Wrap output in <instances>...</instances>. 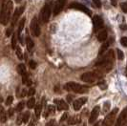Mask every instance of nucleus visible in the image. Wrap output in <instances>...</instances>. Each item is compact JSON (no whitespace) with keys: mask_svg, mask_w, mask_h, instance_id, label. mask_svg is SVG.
<instances>
[{"mask_svg":"<svg viewBox=\"0 0 127 126\" xmlns=\"http://www.w3.org/2000/svg\"><path fill=\"white\" fill-rule=\"evenodd\" d=\"M13 2L11 0H7L5 1L0 10V23L2 25H7L9 20H10V16L12 14V11H13Z\"/></svg>","mask_w":127,"mask_h":126,"instance_id":"f257e3e1","label":"nucleus"},{"mask_svg":"<svg viewBox=\"0 0 127 126\" xmlns=\"http://www.w3.org/2000/svg\"><path fill=\"white\" fill-rule=\"evenodd\" d=\"M65 89H67L68 91H72V92L77 93V94H84V93H87L88 90H89L88 87L80 85V84L76 83V82H68V83L65 85Z\"/></svg>","mask_w":127,"mask_h":126,"instance_id":"f03ea898","label":"nucleus"},{"mask_svg":"<svg viewBox=\"0 0 127 126\" xmlns=\"http://www.w3.org/2000/svg\"><path fill=\"white\" fill-rule=\"evenodd\" d=\"M117 113H118V108H115L114 110L109 113L106 117L104 120L102 121V126H113L115 122V119H116V116H117Z\"/></svg>","mask_w":127,"mask_h":126,"instance_id":"7ed1b4c3","label":"nucleus"},{"mask_svg":"<svg viewBox=\"0 0 127 126\" xmlns=\"http://www.w3.org/2000/svg\"><path fill=\"white\" fill-rule=\"evenodd\" d=\"M50 16H51V6L49 4H46L40 12V17H41L42 22L47 23L50 19Z\"/></svg>","mask_w":127,"mask_h":126,"instance_id":"20e7f679","label":"nucleus"},{"mask_svg":"<svg viewBox=\"0 0 127 126\" xmlns=\"http://www.w3.org/2000/svg\"><path fill=\"white\" fill-rule=\"evenodd\" d=\"M31 32L34 36H39L40 35V27H39L36 17H33L32 22H31Z\"/></svg>","mask_w":127,"mask_h":126,"instance_id":"39448f33","label":"nucleus"},{"mask_svg":"<svg viewBox=\"0 0 127 126\" xmlns=\"http://www.w3.org/2000/svg\"><path fill=\"white\" fill-rule=\"evenodd\" d=\"M126 121H127V107L124 108V109L121 111V113L120 114L118 120L116 121L115 126H122Z\"/></svg>","mask_w":127,"mask_h":126,"instance_id":"423d86ee","label":"nucleus"},{"mask_svg":"<svg viewBox=\"0 0 127 126\" xmlns=\"http://www.w3.org/2000/svg\"><path fill=\"white\" fill-rule=\"evenodd\" d=\"M65 4H66V0H57L54 5V14L57 15L63 10Z\"/></svg>","mask_w":127,"mask_h":126,"instance_id":"0eeeda50","label":"nucleus"},{"mask_svg":"<svg viewBox=\"0 0 127 126\" xmlns=\"http://www.w3.org/2000/svg\"><path fill=\"white\" fill-rule=\"evenodd\" d=\"M70 8L76 9V10H78V11H81L83 13H87L88 15H91V14H92L91 10H89L87 7H85L84 5H82V4H79V3H72L70 5Z\"/></svg>","mask_w":127,"mask_h":126,"instance_id":"6e6552de","label":"nucleus"},{"mask_svg":"<svg viewBox=\"0 0 127 126\" xmlns=\"http://www.w3.org/2000/svg\"><path fill=\"white\" fill-rule=\"evenodd\" d=\"M95 79H96V77L93 72L85 73L81 76V80L84 82H87V83H92V82L95 81Z\"/></svg>","mask_w":127,"mask_h":126,"instance_id":"1a4fd4ad","label":"nucleus"},{"mask_svg":"<svg viewBox=\"0 0 127 126\" xmlns=\"http://www.w3.org/2000/svg\"><path fill=\"white\" fill-rule=\"evenodd\" d=\"M24 10H25V6H21L17 8L16 10H15V12L13 14V19H12V26H14V24L16 23V21H17V19L19 18V16L23 13L24 12Z\"/></svg>","mask_w":127,"mask_h":126,"instance_id":"9d476101","label":"nucleus"},{"mask_svg":"<svg viewBox=\"0 0 127 126\" xmlns=\"http://www.w3.org/2000/svg\"><path fill=\"white\" fill-rule=\"evenodd\" d=\"M99 111H100L99 106H95V107L92 110L91 115H90V118H89V123H94L95 120H96L98 115H99Z\"/></svg>","mask_w":127,"mask_h":126,"instance_id":"9b49d317","label":"nucleus"},{"mask_svg":"<svg viewBox=\"0 0 127 126\" xmlns=\"http://www.w3.org/2000/svg\"><path fill=\"white\" fill-rule=\"evenodd\" d=\"M93 24H94V28H95V31L97 30H100L103 26V20L101 19L100 16L98 15H95L93 17Z\"/></svg>","mask_w":127,"mask_h":126,"instance_id":"f8f14e48","label":"nucleus"},{"mask_svg":"<svg viewBox=\"0 0 127 126\" xmlns=\"http://www.w3.org/2000/svg\"><path fill=\"white\" fill-rule=\"evenodd\" d=\"M86 101H87V97H80V98H78V99H76V100L74 101V109L76 110V111H78V110H80V108L82 106L84 103H86Z\"/></svg>","mask_w":127,"mask_h":126,"instance_id":"ddd939ff","label":"nucleus"},{"mask_svg":"<svg viewBox=\"0 0 127 126\" xmlns=\"http://www.w3.org/2000/svg\"><path fill=\"white\" fill-rule=\"evenodd\" d=\"M55 103L57 104V110H59V111L68 110V109H69L68 104H67L64 100H62V99H55Z\"/></svg>","mask_w":127,"mask_h":126,"instance_id":"4468645a","label":"nucleus"},{"mask_svg":"<svg viewBox=\"0 0 127 126\" xmlns=\"http://www.w3.org/2000/svg\"><path fill=\"white\" fill-rule=\"evenodd\" d=\"M97 39H98V41H100V42L105 41V40L107 39V31H106V30H102V31L98 33Z\"/></svg>","mask_w":127,"mask_h":126,"instance_id":"2eb2a0df","label":"nucleus"},{"mask_svg":"<svg viewBox=\"0 0 127 126\" xmlns=\"http://www.w3.org/2000/svg\"><path fill=\"white\" fill-rule=\"evenodd\" d=\"M78 122H80V118L79 117H72L70 118L69 120H68V123L71 124V125H74V124H76V123H78Z\"/></svg>","mask_w":127,"mask_h":126,"instance_id":"dca6fc26","label":"nucleus"},{"mask_svg":"<svg viewBox=\"0 0 127 126\" xmlns=\"http://www.w3.org/2000/svg\"><path fill=\"white\" fill-rule=\"evenodd\" d=\"M26 45H27V49H28V51H32V48H33V46H34L33 41H32L30 37L26 38Z\"/></svg>","mask_w":127,"mask_h":126,"instance_id":"f3484780","label":"nucleus"},{"mask_svg":"<svg viewBox=\"0 0 127 126\" xmlns=\"http://www.w3.org/2000/svg\"><path fill=\"white\" fill-rule=\"evenodd\" d=\"M22 81H23L24 84L28 85V86H30V85L32 84V80L29 78V76H28V75H27V73L24 74V75H22Z\"/></svg>","mask_w":127,"mask_h":126,"instance_id":"a211bd4d","label":"nucleus"},{"mask_svg":"<svg viewBox=\"0 0 127 126\" xmlns=\"http://www.w3.org/2000/svg\"><path fill=\"white\" fill-rule=\"evenodd\" d=\"M55 112H56V107H55V106H53V105H48L47 110H46V112H45L44 117L46 118L49 114H54Z\"/></svg>","mask_w":127,"mask_h":126,"instance_id":"6ab92c4d","label":"nucleus"},{"mask_svg":"<svg viewBox=\"0 0 127 126\" xmlns=\"http://www.w3.org/2000/svg\"><path fill=\"white\" fill-rule=\"evenodd\" d=\"M0 120L2 123H5L7 121V114L3 108L1 109V113H0Z\"/></svg>","mask_w":127,"mask_h":126,"instance_id":"aec40b11","label":"nucleus"},{"mask_svg":"<svg viewBox=\"0 0 127 126\" xmlns=\"http://www.w3.org/2000/svg\"><path fill=\"white\" fill-rule=\"evenodd\" d=\"M24 24H25V18H22L19 22L18 25V35L20 36L21 34V32L23 31V28H24Z\"/></svg>","mask_w":127,"mask_h":126,"instance_id":"412c9836","label":"nucleus"},{"mask_svg":"<svg viewBox=\"0 0 127 126\" xmlns=\"http://www.w3.org/2000/svg\"><path fill=\"white\" fill-rule=\"evenodd\" d=\"M17 71L20 75H24L26 74V66L24 64H19L17 67Z\"/></svg>","mask_w":127,"mask_h":126,"instance_id":"4be33fe9","label":"nucleus"},{"mask_svg":"<svg viewBox=\"0 0 127 126\" xmlns=\"http://www.w3.org/2000/svg\"><path fill=\"white\" fill-rule=\"evenodd\" d=\"M42 112V104H37L36 106H35V117L38 118V117H40V114Z\"/></svg>","mask_w":127,"mask_h":126,"instance_id":"5701e85b","label":"nucleus"},{"mask_svg":"<svg viewBox=\"0 0 127 126\" xmlns=\"http://www.w3.org/2000/svg\"><path fill=\"white\" fill-rule=\"evenodd\" d=\"M34 105H35V98H34L33 96H32V97L29 99V101H28L27 106H28V108L32 109V107H34Z\"/></svg>","mask_w":127,"mask_h":126,"instance_id":"b1692460","label":"nucleus"},{"mask_svg":"<svg viewBox=\"0 0 127 126\" xmlns=\"http://www.w3.org/2000/svg\"><path fill=\"white\" fill-rule=\"evenodd\" d=\"M109 44H110V41H108V42H106V43H104V44L102 45L101 48H100V50H99V56L103 55V53L107 50V48L109 47Z\"/></svg>","mask_w":127,"mask_h":126,"instance_id":"393cba45","label":"nucleus"},{"mask_svg":"<svg viewBox=\"0 0 127 126\" xmlns=\"http://www.w3.org/2000/svg\"><path fill=\"white\" fill-rule=\"evenodd\" d=\"M15 52H16L15 54H16V56H17V57H18L19 59H23V54H22V51H21L19 46H16Z\"/></svg>","mask_w":127,"mask_h":126,"instance_id":"a878e982","label":"nucleus"},{"mask_svg":"<svg viewBox=\"0 0 127 126\" xmlns=\"http://www.w3.org/2000/svg\"><path fill=\"white\" fill-rule=\"evenodd\" d=\"M24 105H25L24 101H20L18 104H17V106H16V108H15V110H16L17 112L22 111V110H23V108H24Z\"/></svg>","mask_w":127,"mask_h":126,"instance_id":"bb28decb","label":"nucleus"},{"mask_svg":"<svg viewBox=\"0 0 127 126\" xmlns=\"http://www.w3.org/2000/svg\"><path fill=\"white\" fill-rule=\"evenodd\" d=\"M117 53H118V58H119V60H122L123 58H124V55H123V52L120 49H118L117 50Z\"/></svg>","mask_w":127,"mask_h":126,"instance_id":"cd10ccee","label":"nucleus"},{"mask_svg":"<svg viewBox=\"0 0 127 126\" xmlns=\"http://www.w3.org/2000/svg\"><path fill=\"white\" fill-rule=\"evenodd\" d=\"M29 119H30V112H25V114L23 115V122L27 123Z\"/></svg>","mask_w":127,"mask_h":126,"instance_id":"c85d7f7f","label":"nucleus"},{"mask_svg":"<svg viewBox=\"0 0 127 126\" xmlns=\"http://www.w3.org/2000/svg\"><path fill=\"white\" fill-rule=\"evenodd\" d=\"M97 85H98V87L100 89H102V90L107 88V84H106V82L104 81V80H103V81H99L97 83Z\"/></svg>","mask_w":127,"mask_h":126,"instance_id":"c756f323","label":"nucleus"},{"mask_svg":"<svg viewBox=\"0 0 127 126\" xmlns=\"http://www.w3.org/2000/svg\"><path fill=\"white\" fill-rule=\"evenodd\" d=\"M16 36H15V34H13V39H12V47H13V49H15L16 48Z\"/></svg>","mask_w":127,"mask_h":126,"instance_id":"7c9ffc66","label":"nucleus"},{"mask_svg":"<svg viewBox=\"0 0 127 126\" xmlns=\"http://www.w3.org/2000/svg\"><path fill=\"white\" fill-rule=\"evenodd\" d=\"M121 44L122 45L123 47H127V37H126V36H123V37H121Z\"/></svg>","mask_w":127,"mask_h":126,"instance_id":"2f4dec72","label":"nucleus"},{"mask_svg":"<svg viewBox=\"0 0 127 126\" xmlns=\"http://www.w3.org/2000/svg\"><path fill=\"white\" fill-rule=\"evenodd\" d=\"M94 5H95L96 8H100L101 7V0H92Z\"/></svg>","mask_w":127,"mask_h":126,"instance_id":"473e14b6","label":"nucleus"},{"mask_svg":"<svg viewBox=\"0 0 127 126\" xmlns=\"http://www.w3.org/2000/svg\"><path fill=\"white\" fill-rule=\"evenodd\" d=\"M22 122H23V115H19L17 117V120H16V124L20 125Z\"/></svg>","mask_w":127,"mask_h":126,"instance_id":"72a5a7b5","label":"nucleus"},{"mask_svg":"<svg viewBox=\"0 0 127 126\" xmlns=\"http://www.w3.org/2000/svg\"><path fill=\"white\" fill-rule=\"evenodd\" d=\"M109 108H110V102L107 101V102H105L104 103V109H103V113H106V112H108Z\"/></svg>","mask_w":127,"mask_h":126,"instance_id":"f704fd0d","label":"nucleus"},{"mask_svg":"<svg viewBox=\"0 0 127 126\" xmlns=\"http://www.w3.org/2000/svg\"><path fill=\"white\" fill-rule=\"evenodd\" d=\"M29 65H30V68H32V69H35L36 67H37V64L35 61H33V60H31L30 62H29Z\"/></svg>","mask_w":127,"mask_h":126,"instance_id":"c9c22d12","label":"nucleus"},{"mask_svg":"<svg viewBox=\"0 0 127 126\" xmlns=\"http://www.w3.org/2000/svg\"><path fill=\"white\" fill-rule=\"evenodd\" d=\"M35 124H36V117H32V120L30 121L28 126H35Z\"/></svg>","mask_w":127,"mask_h":126,"instance_id":"e433bc0d","label":"nucleus"},{"mask_svg":"<svg viewBox=\"0 0 127 126\" xmlns=\"http://www.w3.org/2000/svg\"><path fill=\"white\" fill-rule=\"evenodd\" d=\"M121 8L124 13H127V2H123V3H121Z\"/></svg>","mask_w":127,"mask_h":126,"instance_id":"4c0bfd02","label":"nucleus"},{"mask_svg":"<svg viewBox=\"0 0 127 126\" xmlns=\"http://www.w3.org/2000/svg\"><path fill=\"white\" fill-rule=\"evenodd\" d=\"M13 97L12 95L11 96H8V98H7L6 100V105H11L13 103Z\"/></svg>","mask_w":127,"mask_h":126,"instance_id":"58836bf2","label":"nucleus"},{"mask_svg":"<svg viewBox=\"0 0 127 126\" xmlns=\"http://www.w3.org/2000/svg\"><path fill=\"white\" fill-rule=\"evenodd\" d=\"M13 26H11L6 32V35L7 36H10L11 34H12V32H13Z\"/></svg>","mask_w":127,"mask_h":126,"instance_id":"ea45409f","label":"nucleus"},{"mask_svg":"<svg viewBox=\"0 0 127 126\" xmlns=\"http://www.w3.org/2000/svg\"><path fill=\"white\" fill-rule=\"evenodd\" d=\"M34 93H35V90H34V89H33V88H31V89H30V90H29V92H28V95L32 97V95L34 94Z\"/></svg>","mask_w":127,"mask_h":126,"instance_id":"a19ab883","label":"nucleus"},{"mask_svg":"<svg viewBox=\"0 0 127 126\" xmlns=\"http://www.w3.org/2000/svg\"><path fill=\"white\" fill-rule=\"evenodd\" d=\"M67 117H68V114H63V116L61 117V119H60V121L62 122V121H64V120L67 119Z\"/></svg>","mask_w":127,"mask_h":126,"instance_id":"79ce46f5","label":"nucleus"},{"mask_svg":"<svg viewBox=\"0 0 127 126\" xmlns=\"http://www.w3.org/2000/svg\"><path fill=\"white\" fill-rule=\"evenodd\" d=\"M121 29L122 30V31H127V25L126 24H121Z\"/></svg>","mask_w":127,"mask_h":126,"instance_id":"37998d69","label":"nucleus"},{"mask_svg":"<svg viewBox=\"0 0 127 126\" xmlns=\"http://www.w3.org/2000/svg\"><path fill=\"white\" fill-rule=\"evenodd\" d=\"M47 126H56V122H55V120H51V121L47 124Z\"/></svg>","mask_w":127,"mask_h":126,"instance_id":"c03bdc74","label":"nucleus"},{"mask_svg":"<svg viewBox=\"0 0 127 126\" xmlns=\"http://www.w3.org/2000/svg\"><path fill=\"white\" fill-rule=\"evenodd\" d=\"M13 109H10V110L8 111V115H9L10 117H12V116H13Z\"/></svg>","mask_w":127,"mask_h":126,"instance_id":"a18cd8bd","label":"nucleus"},{"mask_svg":"<svg viewBox=\"0 0 127 126\" xmlns=\"http://www.w3.org/2000/svg\"><path fill=\"white\" fill-rule=\"evenodd\" d=\"M26 94H27V93H26V90H25V89H23V90H22V94H20V96H22V97H23V96H25Z\"/></svg>","mask_w":127,"mask_h":126,"instance_id":"49530a36","label":"nucleus"},{"mask_svg":"<svg viewBox=\"0 0 127 126\" xmlns=\"http://www.w3.org/2000/svg\"><path fill=\"white\" fill-rule=\"evenodd\" d=\"M111 3L113 6H117V0H111Z\"/></svg>","mask_w":127,"mask_h":126,"instance_id":"de8ad7c7","label":"nucleus"},{"mask_svg":"<svg viewBox=\"0 0 127 126\" xmlns=\"http://www.w3.org/2000/svg\"><path fill=\"white\" fill-rule=\"evenodd\" d=\"M67 100L69 101V102H71V101H72V95H70V94H69V95L67 96Z\"/></svg>","mask_w":127,"mask_h":126,"instance_id":"09e8293b","label":"nucleus"},{"mask_svg":"<svg viewBox=\"0 0 127 126\" xmlns=\"http://www.w3.org/2000/svg\"><path fill=\"white\" fill-rule=\"evenodd\" d=\"M14 1H15V2H16V3H19V2H21V1H22V0H14Z\"/></svg>","mask_w":127,"mask_h":126,"instance_id":"8fccbe9b","label":"nucleus"},{"mask_svg":"<svg viewBox=\"0 0 127 126\" xmlns=\"http://www.w3.org/2000/svg\"><path fill=\"white\" fill-rule=\"evenodd\" d=\"M94 126H99V122H96V123H95Z\"/></svg>","mask_w":127,"mask_h":126,"instance_id":"3c124183","label":"nucleus"},{"mask_svg":"<svg viewBox=\"0 0 127 126\" xmlns=\"http://www.w3.org/2000/svg\"><path fill=\"white\" fill-rule=\"evenodd\" d=\"M4 2H5V1H4V0H0V3H2V4H3V3H4Z\"/></svg>","mask_w":127,"mask_h":126,"instance_id":"603ef678","label":"nucleus"},{"mask_svg":"<svg viewBox=\"0 0 127 126\" xmlns=\"http://www.w3.org/2000/svg\"><path fill=\"white\" fill-rule=\"evenodd\" d=\"M125 76H127V67H126V70H125Z\"/></svg>","mask_w":127,"mask_h":126,"instance_id":"864d4df0","label":"nucleus"}]
</instances>
